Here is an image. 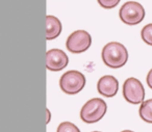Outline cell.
<instances>
[{"mask_svg":"<svg viewBox=\"0 0 152 132\" xmlns=\"http://www.w3.org/2000/svg\"><path fill=\"white\" fill-rule=\"evenodd\" d=\"M101 57L107 67L112 69H119L128 61V51L121 43L110 42L103 47Z\"/></svg>","mask_w":152,"mask_h":132,"instance_id":"1","label":"cell"},{"mask_svg":"<svg viewBox=\"0 0 152 132\" xmlns=\"http://www.w3.org/2000/svg\"><path fill=\"white\" fill-rule=\"evenodd\" d=\"M107 105L105 101L99 98L89 100L80 110V117L85 123L94 124L99 122L105 115Z\"/></svg>","mask_w":152,"mask_h":132,"instance_id":"2","label":"cell"},{"mask_svg":"<svg viewBox=\"0 0 152 132\" xmlns=\"http://www.w3.org/2000/svg\"><path fill=\"white\" fill-rule=\"evenodd\" d=\"M86 85V77L83 73L75 70L66 72L59 79V86L68 95L78 94Z\"/></svg>","mask_w":152,"mask_h":132,"instance_id":"3","label":"cell"},{"mask_svg":"<svg viewBox=\"0 0 152 132\" xmlns=\"http://www.w3.org/2000/svg\"><path fill=\"white\" fill-rule=\"evenodd\" d=\"M121 21L127 25L140 24L145 18V9L143 5L135 1H128L121 7L119 11Z\"/></svg>","mask_w":152,"mask_h":132,"instance_id":"4","label":"cell"},{"mask_svg":"<svg viewBox=\"0 0 152 132\" xmlns=\"http://www.w3.org/2000/svg\"><path fill=\"white\" fill-rule=\"evenodd\" d=\"M123 97L131 104H142L145 99V88L142 82L134 77L127 78L123 84Z\"/></svg>","mask_w":152,"mask_h":132,"instance_id":"5","label":"cell"},{"mask_svg":"<svg viewBox=\"0 0 152 132\" xmlns=\"http://www.w3.org/2000/svg\"><path fill=\"white\" fill-rule=\"evenodd\" d=\"M92 45V36L86 30H76L67 39L66 47L72 53H83Z\"/></svg>","mask_w":152,"mask_h":132,"instance_id":"6","label":"cell"},{"mask_svg":"<svg viewBox=\"0 0 152 132\" xmlns=\"http://www.w3.org/2000/svg\"><path fill=\"white\" fill-rule=\"evenodd\" d=\"M69 63L67 54L61 49H50L46 53V68L49 71L58 72L67 67Z\"/></svg>","mask_w":152,"mask_h":132,"instance_id":"7","label":"cell"},{"mask_svg":"<svg viewBox=\"0 0 152 132\" xmlns=\"http://www.w3.org/2000/svg\"><path fill=\"white\" fill-rule=\"evenodd\" d=\"M119 90V82L112 75L102 76L97 82V90L100 95L107 98L116 96Z\"/></svg>","mask_w":152,"mask_h":132,"instance_id":"8","label":"cell"},{"mask_svg":"<svg viewBox=\"0 0 152 132\" xmlns=\"http://www.w3.org/2000/svg\"><path fill=\"white\" fill-rule=\"evenodd\" d=\"M61 23L56 17L48 15L46 16V39L47 41L54 40L61 34Z\"/></svg>","mask_w":152,"mask_h":132,"instance_id":"9","label":"cell"},{"mask_svg":"<svg viewBox=\"0 0 152 132\" xmlns=\"http://www.w3.org/2000/svg\"><path fill=\"white\" fill-rule=\"evenodd\" d=\"M140 117L146 123L152 124V99L144 101L140 107Z\"/></svg>","mask_w":152,"mask_h":132,"instance_id":"10","label":"cell"},{"mask_svg":"<svg viewBox=\"0 0 152 132\" xmlns=\"http://www.w3.org/2000/svg\"><path fill=\"white\" fill-rule=\"evenodd\" d=\"M141 36L146 44L152 46V23L144 26L141 31Z\"/></svg>","mask_w":152,"mask_h":132,"instance_id":"11","label":"cell"},{"mask_svg":"<svg viewBox=\"0 0 152 132\" xmlns=\"http://www.w3.org/2000/svg\"><path fill=\"white\" fill-rule=\"evenodd\" d=\"M56 132H80L78 127L70 122H63L58 125Z\"/></svg>","mask_w":152,"mask_h":132,"instance_id":"12","label":"cell"},{"mask_svg":"<svg viewBox=\"0 0 152 132\" xmlns=\"http://www.w3.org/2000/svg\"><path fill=\"white\" fill-rule=\"evenodd\" d=\"M98 3L103 9H114L119 4L121 0H97Z\"/></svg>","mask_w":152,"mask_h":132,"instance_id":"13","label":"cell"},{"mask_svg":"<svg viewBox=\"0 0 152 132\" xmlns=\"http://www.w3.org/2000/svg\"><path fill=\"white\" fill-rule=\"evenodd\" d=\"M146 81H147L148 86H149V88L152 90V69L150 70L149 73H148L147 78H146Z\"/></svg>","mask_w":152,"mask_h":132,"instance_id":"14","label":"cell"},{"mask_svg":"<svg viewBox=\"0 0 152 132\" xmlns=\"http://www.w3.org/2000/svg\"><path fill=\"white\" fill-rule=\"evenodd\" d=\"M47 113H48V119H47V123H49V121H50V112H49V110H47Z\"/></svg>","mask_w":152,"mask_h":132,"instance_id":"15","label":"cell"},{"mask_svg":"<svg viewBox=\"0 0 152 132\" xmlns=\"http://www.w3.org/2000/svg\"><path fill=\"white\" fill-rule=\"evenodd\" d=\"M121 132H133V131H131V130H123V131H121Z\"/></svg>","mask_w":152,"mask_h":132,"instance_id":"16","label":"cell"},{"mask_svg":"<svg viewBox=\"0 0 152 132\" xmlns=\"http://www.w3.org/2000/svg\"><path fill=\"white\" fill-rule=\"evenodd\" d=\"M93 132H100V131H93Z\"/></svg>","mask_w":152,"mask_h":132,"instance_id":"17","label":"cell"}]
</instances>
